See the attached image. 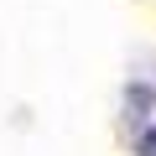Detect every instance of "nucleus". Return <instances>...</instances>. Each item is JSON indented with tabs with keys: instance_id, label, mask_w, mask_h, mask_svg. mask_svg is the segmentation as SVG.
I'll return each instance as SVG.
<instances>
[{
	"instance_id": "nucleus-1",
	"label": "nucleus",
	"mask_w": 156,
	"mask_h": 156,
	"mask_svg": "<svg viewBox=\"0 0 156 156\" xmlns=\"http://www.w3.org/2000/svg\"><path fill=\"white\" fill-rule=\"evenodd\" d=\"M146 156H156V135H151V140H146Z\"/></svg>"
}]
</instances>
